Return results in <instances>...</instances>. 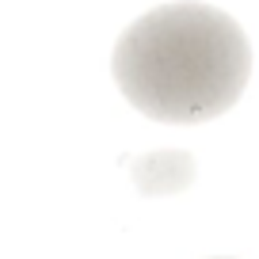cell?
I'll return each mask as SVG.
<instances>
[{
  "instance_id": "cell-1",
  "label": "cell",
  "mask_w": 259,
  "mask_h": 259,
  "mask_svg": "<svg viewBox=\"0 0 259 259\" xmlns=\"http://www.w3.org/2000/svg\"><path fill=\"white\" fill-rule=\"evenodd\" d=\"M118 92L156 122H206L244 96L251 46L210 4H164L122 31L111 57Z\"/></svg>"
},
{
  "instance_id": "cell-2",
  "label": "cell",
  "mask_w": 259,
  "mask_h": 259,
  "mask_svg": "<svg viewBox=\"0 0 259 259\" xmlns=\"http://www.w3.org/2000/svg\"><path fill=\"white\" fill-rule=\"evenodd\" d=\"M198 164L187 149H156L130 164V183L138 187L145 198H168L194 183Z\"/></svg>"
}]
</instances>
